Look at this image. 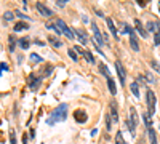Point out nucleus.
Instances as JSON below:
<instances>
[{
  "label": "nucleus",
  "instance_id": "obj_1",
  "mask_svg": "<svg viewBox=\"0 0 160 144\" xmlns=\"http://www.w3.org/2000/svg\"><path fill=\"white\" fill-rule=\"evenodd\" d=\"M66 115H68V104H59L58 107H55L50 114V119L47 120L48 125H55L58 122H64Z\"/></svg>",
  "mask_w": 160,
  "mask_h": 144
},
{
  "label": "nucleus",
  "instance_id": "obj_2",
  "mask_svg": "<svg viewBox=\"0 0 160 144\" xmlns=\"http://www.w3.org/2000/svg\"><path fill=\"white\" fill-rule=\"evenodd\" d=\"M56 26H58V27L61 29V32H62V34H64L66 37H68L69 40H72V38H74V35H75V34H74V32L71 31V27H69V26L66 24V22H64L62 19H56Z\"/></svg>",
  "mask_w": 160,
  "mask_h": 144
},
{
  "label": "nucleus",
  "instance_id": "obj_3",
  "mask_svg": "<svg viewBox=\"0 0 160 144\" xmlns=\"http://www.w3.org/2000/svg\"><path fill=\"white\" fill-rule=\"evenodd\" d=\"M125 32L130 35V45H131V48L135 51H138L139 50V43H138V38H136L135 32H133V29L130 27V26H125Z\"/></svg>",
  "mask_w": 160,
  "mask_h": 144
},
{
  "label": "nucleus",
  "instance_id": "obj_4",
  "mask_svg": "<svg viewBox=\"0 0 160 144\" xmlns=\"http://www.w3.org/2000/svg\"><path fill=\"white\" fill-rule=\"evenodd\" d=\"M155 95H154V91L152 90H148V109H149V114L154 115L155 112Z\"/></svg>",
  "mask_w": 160,
  "mask_h": 144
},
{
  "label": "nucleus",
  "instance_id": "obj_5",
  "mask_svg": "<svg viewBox=\"0 0 160 144\" xmlns=\"http://www.w3.org/2000/svg\"><path fill=\"white\" fill-rule=\"evenodd\" d=\"M91 31H93V34H95V38H96V42H98V45H102V43H106V37L99 32V27L96 26V22H91Z\"/></svg>",
  "mask_w": 160,
  "mask_h": 144
},
{
  "label": "nucleus",
  "instance_id": "obj_6",
  "mask_svg": "<svg viewBox=\"0 0 160 144\" xmlns=\"http://www.w3.org/2000/svg\"><path fill=\"white\" fill-rule=\"evenodd\" d=\"M115 71H117V75H118V80L120 83H125V78H127V74H125V67L122 66V62L120 61H115Z\"/></svg>",
  "mask_w": 160,
  "mask_h": 144
},
{
  "label": "nucleus",
  "instance_id": "obj_7",
  "mask_svg": "<svg viewBox=\"0 0 160 144\" xmlns=\"http://www.w3.org/2000/svg\"><path fill=\"white\" fill-rule=\"evenodd\" d=\"M28 85H29V88H31L32 91L38 90V87H40V78L35 77L34 74H31V75L28 77Z\"/></svg>",
  "mask_w": 160,
  "mask_h": 144
},
{
  "label": "nucleus",
  "instance_id": "obj_8",
  "mask_svg": "<svg viewBox=\"0 0 160 144\" xmlns=\"http://www.w3.org/2000/svg\"><path fill=\"white\" fill-rule=\"evenodd\" d=\"M35 8H37V11L40 13L42 16H45V18H48V16H53V11L48 8V7H45L43 3H37L35 5Z\"/></svg>",
  "mask_w": 160,
  "mask_h": 144
},
{
  "label": "nucleus",
  "instance_id": "obj_9",
  "mask_svg": "<svg viewBox=\"0 0 160 144\" xmlns=\"http://www.w3.org/2000/svg\"><path fill=\"white\" fill-rule=\"evenodd\" d=\"M74 50L77 51V53H80V55H82V56H83V58H85V59H87L88 62H95V58H93V55L90 53L88 50H83V48H80L78 45H77V47H75Z\"/></svg>",
  "mask_w": 160,
  "mask_h": 144
},
{
  "label": "nucleus",
  "instance_id": "obj_10",
  "mask_svg": "<svg viewBox=\"0 0 160 144\" xmlns=\"http://www.w3.org/2000/svg\"><path fill=\"white\" fill-rule=\"evenodd\" d=\"M87 112L85 111H82V109H77L75 112H74V119H75V122H78V123H85L87 122Z\"/></svg>",
  "mask_w": 160,
  "mask_h": 144
},
{
  "label": "nucleus",
  "instance_id": "obj_11",
  "mask_svg": "<svg viewBox=\"0 0 160 144\" xmlns=\"http://www.w3.org/2000/svg\"><path fill=\"white\" fill-rule=\"evenodd\" d=\"M106 22H108V27H109V31L112 32V35L115 37V40L118 38V34H117V29H115V24H114V21L111 19V18H108L106 19Z\"/></svg>",
  "mask_w": 160,
  "mask_h": 144
},
{
  "label": "nucleus",
  "instance_id": "obj_12",
  "mask_svg": "<svg viewBox=\"0 0 160 144\" xmlns=\"http://www.w3.org/2000/svg\"><path fill=\"white\" fill-rule=\"evenodd\" d=\"M75 35H77V40L82 43V45H87V43H88V38H87V35H85L82 31L77 29V31H75Z\"/></svg>",
  "mask_w": 160,
  "mask_h": 144
},
{
  "label": "nucleus",
  "instance_id": "obj_13",
  "mask_svg": "<svg viewBox=\"0 0 160 144\" xmlns=\"http://www.w3.org/2000/svg\"><path fill=\"white\" fill-rule=\"evenodd\" d=\"M111 117L114 122H118V112H117V107H115V102L112 101L111 102Z\"/></svg>",
  "mask_w": 160,
  "mask_h": 144
},
{
  "label": "nucleus",
  "instance_id": "obj_14",
  "mask_svg": "<svg viewBox=\"0 0 160 144\" xmlns=\"http://www.w3.org/2000/svg\"><path fill=\"white\" fill-rule=\"evenodd\" d=\"M135 26H136V31L142 35V37H148V31H146L142 26H141V22H139V19H135Z\"/></svg>",
  "mask_w": 160,
  "mask_h": 144
},
{
  "label": "nucleus",
  "instance_id": "obj_15",
  "mask_svg": "<svg viewBox=\"0 0 160 144\" xmlns=\"http://www.w3.org/2000/svg\"><path fill=\"white\" fill-rule=\"evenodd\" d=\"M108 87H109L111 95H115V93H117V87H115V82H114V78H112V77L108 78Z\"/></svg>",
  "mask_w": 160,
  "mask_h": 144
},
{
  "label": "nucleus",
  "instance_id": "obj_16",
  "mask_svg": "<svg viewBox=\"0 0 160 144\" xmlns=\"http://www.w3.org/2000/svg\"><path fill=\"white\" fill-rule=\"evenodd\" d=\"M128 119L135 123V125H138V122H139V119H138V114H136V111H135V107H131L130 109V117Z\"/></svg>",
  "mask_w": 160,
  "mask_h": 144
},
{
  "label": "nucleus",
  "instance_id": "obj_17",
  "mask_svg": "<svg viewBox=\"0 0 160 144\" xmlns=\"http://www.w3.org/2000/svg\"><path fill=\"white\" fill-rule=\"evenodd\" d=\"M142 120H144V123H146V127H148V128H152V120H151V114L149 112H144L142 114Z\"/></svg>",
  "mask_w": 160,
  "mask_h": 144
},
{
  "label": "nucleus",
  "instance_id": "obj_18",
  "mask_svg": "<svg viewBox=\"0 0 160 144\" xmlns=\"http://www.w3.org/2000/svg\"><path fill=\"white\" fill-rule=\"evenodd\" d=\"M18 43H19V47H21L22 50H26V48H29V45H31V42H29V38H19V40H18Z\"/></svg>",
  "mask_w": 160,
  "mask_h": 144
},
{
  "label": "nucleus",
  "instance_id": "obj_19",
  "mask_svg": "<svg viewBox=\"0 0 160 144\" xmlns=\"http://www.w3.org/2000/svg\"><path fill=\"white\" fill-rule=\"evenodd\" d=\"M125 123H127V127H128V130H130V133H131V135H135V133H136V125L133 123L130 119H127V122H125Z\"/></svg>",
  "mask_w": 160,
  "mask_h": 144
},
{
  "label": "nucleus",
  "instance_id": "obj_20",
  "mask_svg": "<svg viewBox=\"0 0 160 144\" xmlns=\"http://www.w3.org/2000/svg\"><path fill=\"white\" fill-rule=\"evenodd\" d=\"M106 130H108V132L112 130V117H111V114L106 115Z\"/></svg>",
  "mask_w": 160,
  "mask_h": 144
},
{
  "label": "nucleus",
  "instance_id": "obj_21",
  "mask_svg": "<svg viewBox=\"0 0 160 144\" xmlns=\"http://www.w3.org/2000/svg\"><path fill=\"white\" fill-rule=\"evenodd\" d=\"M48 40H50V43H51L53 47H56V48H59V47L62 45V42H61V40H58L56 37H50Z\"/></svg>",
  "mask_w": 160,
  "mask_h": 144
},
{
  "label": "nucleus",
  "instance_id": "obj_22",
  "mask_svg": "<svg viewBox=\"0 0 160 144\" xmlns=\"http://www.w3.org/2000/svg\"><path fill=\"white\" fill-rule=\"evenodd\" d=\"M22 29H28V24H26V22L19 21V22L15 24V31H16V32H19V31H22Z\"/></svg>",
  "mask_w": 160,
  "mask_h": 144
},
{
  "label": "nucleus",
  "instance_id": "obj_23",
  "mask_svg": "<svg viewBox=\"0 0 160 144\" xmlns=\"http://www.w3.org/2000/svg\"><path fill=\"white\" fill-rule=\"evenodd\" d=\"M149 139H151V144H157V136H155L154 128H149Z\"/></svg>",
  "mask_w": 160,
  "mask_h": 144
},
{
  "label": "nucleus",
  "instance_id": "obj_24",
  "mask_svg": "<svg viewBox=\"0 0 160 144\" xmlns=\"http://www.w3.org/2000/svg\"><path fill=\"white\" fill-rule=\"evenodd\" d=\"M131 91H133V95H135L136 98L139 96V87H138V82H133V83H131Z\"/></svg>",
  "mask_w": 160,
  "mask_h": 144
},
{
  "label": "nucleus",
  "instance_id": "obj_25",
  "mask_svg": "<svg viewBox=\"0 0 160 144\" xmlns=\"http://www.w3.org/2000/svg\"><path fill=\"white\" fill-rule=\"evenodd\" d=\"M115 144H125L122 132H117V135H115Z\"/></svg>",
  "mask_w": 160,
  "mask_h": 144
},
{
  "label": "nucleus",
  "instance_id": "obj_26",
  "mask_svg": "<svg viewBox=\"0 0 160 144\" xmlns=\"http://www.w3.org/2000/svg\"><path fill=\"white\" fill-rule=\"evenodd\" d=\"M68 53H69V56H71L72 61H75V62L78 61V56H77V53H75V50H74V48H69V50H68Z\"/></svg>",
  "mask_w": 160,
  "mask_h": 144
},
{
  "label": "nucleus",
  "instance_id": "obj_27",
  "mask_svg": "<svg viewBox=\"0 0 160 144\" xmlns=\"http://www.w3.org/2000/svg\"><path fill=\"white\" fill-rule=\"evenodd\" d=\"M31 61H32V62H43V58L38 56V55H35V53H31Z\"/></svg>",
  "mask_w": 160,
  "mask_h": 144
},
{
  "label": "nucleus",
  "instance_id": "obj_28",
  "mask_svg": "<svg viewBox=\"0 0 160 144\" xmlns=\"http://www.w3.org/2000/svg\"><path fill=\"white\" fill-rule=\"evenodd\" d=\"M99 69H101V72H104V74H106V77H108V78L111 77V74H109V69H108V66H106V64H102V62H101Z\"/></svg>",
  "mask_w": 160,
  "mask_h": 144
},
{
  "label": "nucleus",
  "instance_id": "obj_29",
  "mask_svg": "<svg viewBox=\"0 0 160 144\" xmlns=\"http://www.w3.org/2000/svg\"><path fill=\"white\" fill-rule=\"evenodd\" d=\"M10 144H16V133H15V130H11V132H10Z\"/></svg>",
  "mask_w": 160,
  "mask_h": 144
},
{
  "label": "nucleus",
  "instance_id": "obj_30",
  "mask_svg": "<svg viewBox=\"0 0 160 144\" xmlns=\"http://www.w3.org/2000/svg\"><path fill=\"white\" fill-rule=\"evenodd\" d=\"M15 43H16V38L13 37V35H10V50H11V51L15 50Z\"/></svg>",
  "mask_w": 160,
  "mask_h": 144
},
{
  "label": "nucleus",
  "instance_id": "obj_31",
  "mask_svg": "<svg viewBox=\"0 0 160 144\" xmlns=\"http://www.w3.org/2000/svg\"><path fill=\"white\" fill-rule=\"evenodd\" d=\"M3 18H5V21H11L13 18H15V15H13L11 11H7L5 15H3Z\"/></svg>",
  "mask_w": 160,
  "mask_h": 144
},
{
  "label": "nucleus",
  "instance_id": "obj_32",
  "mask_svg": "<svg viewBox=\"0 0 160 144\" xmlns=\"http://www.w3.org/2000/svg\"><path fill=\"white\" fill-rule=\"evenodd\" d=\"M47 27H48V29H53L56 34H61V29H59V27H56V24H48Z\"/></svg>",
  "mask_w": 160,
  "mask_h": 144
},
{
  "label": "nucleus",
  "instance_id": "obj_33",
  "mask_svg": "<svg viewBox=\"0 0 160 144\" xmlns=\"http://www.w3.org/2000/svg\"><path fill=\"white\" fill-rule=\"evenodd\" d=\"M10 67H8V64L7 62H2L0 64V77H2V71H8Z\"/></svg>",
  "mask_w": 160,
  "mask_h": 144
},
{
  "label": "nucleus",
  "instance_id": "obj_34",
  "mask_svg": "<svg viewBox=\"0 0 160 144\" xmlns=\"http://www.w3.org/2000/svg\"><path fill=\"white\" fill-rule=\"evenodd\" d=\"M51 71H53V66H48V67H47V71L43 72V75H45V77H47V75H50V74H51Z\"/></svg>",
  "mask_w": 160,
  "mask_h": 144
},
{
  "label": "nucleus",
  "instance_id": "obj_35",
  "mask_svg": "<svg viewBox=\"0 0 160 144\" xmlns=\"http://www.w3.org/2000/svg\"><path fill=\"white\" fill-rule=\"evenodd\" d=\"M155 45H160V34H155Z\"/></svg>",
  "mask_w": 160,
  "mask_h": 144
},
{
  "label": "nucleus",
  "instance_id": "obj_36",
  "mask_svg": "<svg viewBox=\"0 0 160 144\" xmlns=\"http://www.w3.org/2000/svg\"><path fill=\"white\" fill-rule=\"evenodd\" d=\"M28 141H29V138H28V135L24 133V136H22V144H28Z\"/></svg>",
  "mask_w": 160,
  "mask_h": 144
},
{
  "label": "nucleus",
  "instance_id": "obj_37",
  "mask_svg": "<svg viewBox=\"0 0 160 144\" xmlns=\"http://www.w3.org/2000/svg\"><path fill=\"white\" fill-rule=\"evenodd\" d=\"M152 66H154V67H155V69H157V71L160 72V66H158V64H157L155 61H152Z\"/></svg>",
  "mask_w": 160,
  "mask_h": 144
},
{
  "label": "nucleus",
  "instance_id": "obj_38",
  "mask_svg": "<svg viewBox=\"0 0 160 144\" xmlns=\"http://www.w3.org/2000/svg\"><path fill=\"white\" fill-rule=\"evenodd\" d=\"M58 5L59 7H64L66 5V0H58Z\"/></svg>",
  "mask_w": 160,
  "mask_h": 144
},
{
  "label": "nucleus",
  "instance_id": "obj_39",
  "mask_svg": "<svg viewBox=\"0 0 160 144\" xmlns=\"http://www.w3.org/2000/svg\"><path fill=\"white\" fill-rule=\"evenodd\" d=\"M146 77H148V82H151V83L154 82V78H152V75H151V74H148V75H146Z\"/></svg>",
  "mask_w": 160,
  "mask_h": 144
}]
</instances>
